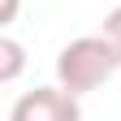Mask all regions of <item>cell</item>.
I'll return each instance as SVG.
<instances>
[{
    "label": "cell",
    "instance_id": "5b68a950",
    "mask_svg": "<svg viewBox=\"0 0 121 121\" xmlns=\"http://www.w3.org/2000/svg\"><path fill=\"white\" fill-rule=\"evenodd\" d=\"M13 17H17V0H4V4H0V22H4V26H9Z\"/></svg>",
    "mask_w": 121,
    "mask_h": 121
},
{
    "label": "cell",
    "instance_id": "277c9868",
    "mask_svg": "<svg viewBox=\"0 0 121 121\" xmlns=\"http://www.w3.org/2000/svg\"><path fill=\"white\" fill-rule=\"evenodd\" d=\"M99 35L108 39L112 48H117V56H121V4H117V9L108 13V17H104V26H99Z\"/></svg>",
    "mask_w": 121,
    "mask_h": 121
},
{
    "label": "cell",
    "instance_id": "7a4b0ae2",
    "mask_svg": "<svg viewBox=\"0 0 121 121\" xmlns=\"http://www.w3.org/2000/svg\"><path fill=\"white\" fill-rule=\"evenodd\" d=\"M9 121H82L78 95L65 86H35L13 104Z\"/></svg>",
    "mask_w": 121,
    "mask_h": 121
},
{
    "label": "cell",
    "instance_id": "6da1fadb",
    "mask_svg": "<svg viewBox=\"0 0 121 121\" xmlns=\"http://www.w3.org/2000/svg\"><path fill=\"white\" fill-rule=\"evenodd\" d=\"M117 69H121V56L104 35H82V39L65 43L56 56V82L73 95H86V91L104 86Z\"/></svg>",
    "mask_w": 121,
    "mask_h": 121
},
{
    "label": "cell",
    "instance_id": "3957f363",
    "mask_svg": "<svg viewBox=\"0 0 121 121\" xmlns=\"http://www.w3.org/2000/svg\"><path fill=\"white\" fill-rule=\"evenodd\" d=\"M22 65H26V52H22V43L17 39H0V82H13L22 73Z\"/></svg>",
    "mask_w": 121,
    "mask_h": 121
}]
</instances>
